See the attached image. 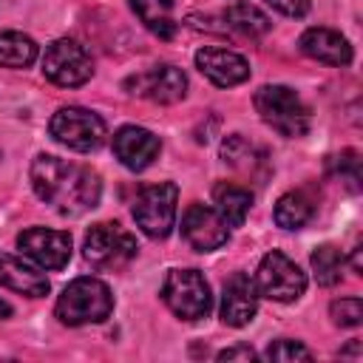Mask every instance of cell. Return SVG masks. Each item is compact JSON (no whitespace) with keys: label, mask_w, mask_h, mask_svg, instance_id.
Masks as SVG:
<instances>
[{"label":"cell","mask_w":363,"mask_h":363,"mask_svg":"<svg viewBox=\"0 0 363 363\" xmlns=\"http://www.w3.org/2000/svg\"><path fill=\"white\" fill-rule=\"evenodd\" d=\"M130 9L142 20V26L156 34L159 40H173L176 37V17H173V0H130Z\"/></svg>","instance_id":"cell-21"},{"label":"cell","mask_w":363,"mask_h":363,"mask_svg":"<svg viewBox=\"0 0 363 363\" xmlns=\"http://www.w3.org/2000/svg\"><path fill=\"white\" fill-rule=\"evenodd\" d=\"M162 142L156 133H150L147 128L139 125H125L113 133V156L133 173L145 170L153 164V159L159 156Z\"/></svg>","instance_id":"cell-14"},{"label":"cell","mask_w":363,"mask_h":363,"mask_svg":"<svg viewBox=\"0 0 363 363\" xmlns=\"http://www.w3.org/2000/svg\"><path fill=\"white\" fill-rule=\"evenodd\" d=\"M162 301L182 320H201L213 309L210 284L199 269H170L162 284Z\"/></svg>","instance_id":"cell-5"},{"label":"cell","mask_w":363,"mask_h":363,"mask_svg":"<svg viewBox=\"0 0 363 363\" xmlns=\"http://www.w3.org/2000/svg\"><path fill=\"white\" fill-rule=\"evenodd\" d=\"M182 235L196 252H213L230 241V227L216 213V207L193 201L182 216Z\"/></svg>","instance_id":"cell-12"},{"label":"cell","mask_w":363,"mask_h":363,"mask_svg":"<svg viewBox=\"0 0 363 363\" xmlns=\"http://www.w3.org/2000/svg\"><path fill=\"white\" fill-rule=\"evenodd\" d=\"M315 216V199L306 190H289L275 201V224L281 230H301Z\"/></svg>","instance_id":"cell-20"},{"label":"cell","mask_w":363,"mask_h":363,"mask_svg":"<svg viewBox=\"0 0 363 363\" xmlns=\"http://www.w3.org/2000/svg\"><path fill=\"white\" fill-rule=\"evenodd\" d=\"M252 281L258 298H269L275 303H292L306 292V272L281 250H272L261 258Z\"/></svg>","instance_id":"cell-7"},{"label":"cell","mask_w":363,"mask_h":363,"mask_svg":"<svg viewBox=\"0 0 363 363\" xmlns=\"http://www.w3.org/2000/svg\"><path fill=\"white\" fill-rule=\"evenodd\" d=\"M346 354H352V357H360V340H352L346 349H340V357H346Z\"/></svg>","instance_id":"cell-30"},{"label":"cell","mask_w":363,"mask_h":363,"mask_svg":"<svg viewBox=\"0 0 363 363\" xmlns=\"http://www.w3.org/2000/svg\"><path fill=\"white\" fill-rule=\"evenodd\" d=\"M179 187L173 182H156L139 190L133 201V221L147 238H167L176 227Z\"/></svg>","instance_id":"cell-6"},{"label":"cell","mask_w":363,"mask_h":363,"mask_svg":"<svg viewBox=\"0 0 363 363\" xmlns=\"http://www.w3.org/2000/svg\"><path fill=\"white\" fill-rule=\"evenodd\" d=\"M258 354H255V349H250V346H230V349H224V352H218V360H255Z\"/></svg>","instance_id":"cell-29"},{"label":"cell","mask_w":363,"mask_h":363,"mask_svg":"<svg viewBox=\"0 0 363 363\" xmlns=\"http://www.w3.org/2000/svg\"><path fill=\"white\" fill-rule=\"evenodd\" d=\"M48 133L60 145H65L68 150H77V153H91V150L102 147V142L108 136L102 116L88 108H79V105L60 108L48 122Z\"/></svg>","instance_id":"cell-8"},{"label":"cell","mask_w":363,"mask_h":363,"mask_svg":"<svg viewBox=\"0 0 363 363\" xmlns=\"http://www.w3.org/2000/svg\"><path fill=\"white\" fill-rule=\"evenodd\" d=\"M6 318H11V306H9V303L0 298V320H6Z\"/></svg>","instance_id":"cell-32"},{"label":"cell","mask_w":363,"mask_h":363,"mask_svg":"<svg viewBox=\"0 0 363 363\" xmlns=\"http://www.w3.org/2000/svg\"><path fill=\"white\" fill-rule=\"evenodd\" d=\"M264 3L284 17H303L312 9V0H264Z\"/></svg>","instance_id":"cell-28"},{"label":"cell","mask_w":363,"mask_h":363,"mask_svg":"<svg viewBox=\"0 0 363 363\" xmlns=\"http://www.w3.org/2000/svg\"><path fill=\"white\" fill-rule=\"evenodd\" d=\"M329 315L335 326H357L363 320V301L360 298H340L329 303Z\"/></svg>","instance_id":"cell-26"},{"label":"cell","mask_w":363,"mask_h":363,"mask_svg":"<svg viewBox=\"0 0 363 363\" xmlns=\"http://www.w3.org/2000/svg\"><path fill=\"white\" fill-rule=\"evenodd\" d=\"M309 264H312V272H315V281L320 286H335L340 284L343 272H346V258L343 252L335 247V244H320L312 250L309 255Z\"/></svg>","instance_id":"cell-24"},{"label":"cell","mask_w":363,"mask_h":363,"mask_svg":"<svg viewBox=\"0 0 363 363\" xmlns=\"http://www.w3.org/2000/svg\"><path fill=\"white\" fill-rule=\"evenodd\" d=\"M360 250H363V247H360V244H357V247H354V250H352V269H354V272H357V275H360Z\"/></svg>","instance_id":"cell-31"},{"label":"cell","mask_w":363,"mask_h":363,"mask_svg":"<svg viewBox=\"0 0 363 363\" xmlns=\"http://www.w3.org/2000/svg\"><path fill=\"white\" fill-rule=\"evenodd\" d=\"M31 187L60 216H82L102 199V179L88 164H77L51 153H40L31 162Z\"/></svg>","instance_id":"cell-1"},{"label":"cell","mask_w":363,"mask_h":363,"mask_svg":"<svg viewBox=\"0 0 363 363\" xmlns=\"http://www.w3.org/2000/svg\"><path fill=\"white\" fill-rule=\"evenodd\" d=\"M136 238L119 221H99L85 233L82 258L94 269H122L136 258Z\"/></svg>","instance_id":"cell-4"},{"label":"cell","mask_w":363,"mask_h":363,"mask_svg":"<svg viewBox=\"0 0 363 363\" xmlns=\"http://www.w3.org/2000/svg\"><path fill=\"white\" fill-rule=\"evenodd\" d=\"M37 43L23 31H3L0 34V65L3 68H28L37 60Z\"/></svg>","instance_id":"cell-23"},{"label":"cell","mask_w":363,"mask_h":363,"mask_svg":"<svg viewBox=\"0 0 363 363\" xmlns=\"http://www.w3.org/2000/svg\"><path fill=\"white\" fill-rule=\"evenodd\" d=\"M43 74L54 85L77 88L94 77V62H91V54L85 51V45H79L71 37H60L43 54Z\"/></svg>","instance_id":"cell-9"},{"label":"cell","mask_w":363,"mask_h":363,"mask_svg":"<svg viewBox=\"0 0 363 363\" xmlns=\"http://www.w3.org/2000/svg\"><path fill=\"white\" fill-rule=\"evenodd\" d=\"M0 284L9 286L11 292L26 295V298H43L51 289L48 278L40 272L37 264H28V261L9 255V252H0Z\"/></svg>","instance_id":"cell-17"},{"label":"cell","mask_w":363,"mask_h":363,"mask_svg":"<svg viewBox=\"0 0 363 363\" xmlns=\"http://www.w3.org/2000/svg\"><path fill=\"white\" fill-rule=\"evenodd\" d=\"M332 170L352 187V190H357V182H360V156L354 153V150H343V153H337V156H332Z\"/></svg>","instance_id":"cell-27"},{"label":"cell","mask_w":363,"mask_h":363,"mask_svg":"<svg viewBox=\"0 0 363 363\" xmlns=\"http://www.w3.org/2000/svg\"><path fill=\"white\" fill-rule=\"evenodd\" d=\"M221 20H224V28H233V31H238L244 37H264L272 28L269 17L261 9L250 6V3H233V6H227L224 14H221Z\"/></svg>","instance_id":"cell-22"},{"label":"cell","mask_w":363,"mask_h":363,"mask_svg":"<svg viewBox=\"0 0 363 363\" xmlns=\"http://www.w3.org/2000/svg\"><path fill=\"white\" fill-rule=\"evenodd\" d=\"M196 68L218 88H233L250 79V62L230 51V48H218V45H204L196 51Z\"/></svg>","instance_id":"cell-13"},{"label":"cell","mask_w":363,"mask_h":363,"mask_svg":"<svg viewBox=\"0 0 363 363\" xmlns=\"http://www.w3.org/2000/svg\"><path fill=\"white\" fill-rule=\"evenodd\" d=\"M221 159L244 176H258V170H267V153L258 145L247 142L241 133H233L221 142Z\"/></svg>","instance_id":"cell-19"},{"label":"cell","mask_w":363,"mask_h":363,"mask_svg":"<svg viewBox=\"0 0 363 363\" xmlns=\"http://www.w3.org/2000/svg\"><path fill=\"white\" fill-rule=\"evenodd\" d=\"M60 323L65 326H88V323H102L111 312H113V295H111V286L99 278H91V275H82V278H74L62 295L57 298V306H54Z\"/></svg>","instance_id":"cell-2"},{"label":"cell","mask_w":363,"mask_h":363,"mask_svg":"<svg viewBox=\"0 0 363 363\" xmlns=\"http://www.w3.org/2000/svg\"><path fill=\"white\" fill-rule=\"evenodd\" d=\"M258 312V289L255 281L244 272H235L224 281L221 289V320L233 329L247 326Z\"/></svg>","instance_id":"cell-15"},{"label":"cell","mask_w":363,"mask_h":363,"mask_svg":"<svg viewBox=\"0 0 363 363\" xmlns=\"http://www.w3.org/2000/svg\"><path fill=\"white\" fill-rule=\"evenodd\" d=\"M301 51L318 62H326V65H335V68H343L352 62V45L349 40L335 31V28H323V26H315V28H306L298 40Z\"/></svg>","instance_id":"cell-16"},{"label":"cell","mask_w":363,"mask_h":363,"mask_svg":"<svg viewBox=\"0 0 363 363\" xmlns=\"http://www.w3.org/2000/svg\"><path fill=\"white\" fill-rule=\"evenodd\" d=\"M128 94L159 102V105H173L179 99H184L187 94V74L176 65H156L150 71L133 74L125 79Z\"/></svg>","instance_id":"cell-11"},{"label":"cell","mask_w":363,"mask_h":363,"mask_svg":"<svg viewBox=\"0 0 363 363\" xmlns=\"http://www.w3.org/2000/svg\"><path fill=\"white\" fill-rule=\"evenodd\" d=\"M252 105H255L258 116L275 133H281L286 139L306 136V130L312 125V113H309L306 102L289 85H261L252 96Z\"/></svg>","instance_id":"cell-3"},{"label":"cell","mask_w":363,"mask_h":363,"mask_svg":"<svg viewBox=\"0 0 363 363\" xmlns=\"http://www.w3.org/2000/svg\"><path fill=\"white\" fill-rule=\"evenodd\" d=\"M17 250L40 269H62L71 261V235L65 230L28 227L17 235Z\"/></svg>","instance_id":"cell-10"},{"label":"cell","mask_w":363,"mask_h":363,"mask_svg":"<svg viewBox=\"0 0 363 363\" xmlns=\"http://www.w3.org/2000/svg\"><path fill=\"white\" fill-rule=\"evenodd\" d=\"M213 207L227 221V227H241L252 207V193L235 182H218L213 187Z\"/></svg>","instance_id":"cell-18"},{"label":"cell","mask_w":363,"mask_h":363,"mask_svg":"<svg viewBox=\"0 0 363 363\" xmlns=\"http://www.w3.org/2000/svg\"><path fill=\"white\" fill-rule=\"evenodd\" d=\"M264 357L267 360H278V363H289V360H312V352L303 343H298V340L281 337V340H275V343L267 346Z\"/></svg>","instance_id":"cell-25"}]
</instances>
